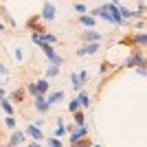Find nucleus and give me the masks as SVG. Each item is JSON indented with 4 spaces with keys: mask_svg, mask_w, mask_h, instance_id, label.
<instances>
[{
    "mask_svg": "<svg viewBox=\"0 0 147 147\" xmlns=\"http://www.w3.org/2000/svg\"><path fill=\"white\" fill-rule=\"evenodd\" d=\"M35 127H40V129H44V125H46V121H44V117H40V119H35V121H31Z\"/></svg>",
    "mask_w": 147,
    "mask_h": 147,
    "instance_id": "obj_37",
    "label": "nucleus"
},
{
    "mask_svg": "<svg viewBox=\"0 0 147 147\" xmlns=\"http://www.w3.org/2000/svg\"><path fill=\"white\" fill-rule=\"evenodd\" d=\"M134 29H136V31H145V18H141V20H136V24H134Z\"/></svg>",
    "mask_w": 147,
    "mask_h": 147,
    "instance_id": "obj_39",
    "label": "nucleus"
},
{
    "mask_svg": "<svg viewBox=\"0 0 147 147\" xmlns=\"http://www.w3.org/2000/svg\"><path fill=\"white\" fill-rule=\"evenodd\" d=\"M37 46H40V51L44 53V57H46V59H51L53 55H57V53H55V46H53V44H49V42H40Z\"/></svg>",
    "mask_w": 147,
    "mask_h": 147,
    "instance_id": "obj_19",
    "label": "nucleus"
},
{
    "mask_svg": "<svg viewBox=\"0 0 147 147\" xmlns=\"http://www.w3.org/2000/svg\"><path fill=\"white\" fill-rule=\"evenodd\" d=\"M31 42L37 46V44L42 42V33H35V31H31Z\"/></svg>",
    "mask_w": 147,
    "mask_h": 147,
    "instance_id": "obj_35",
    "label": "nucleus"
},
{
    "mask_svg": "<svg viewBox=\"0 0 147 147\" xmlns=\"http://www.w3.org/2000/svg\"><path fill=\"white\" fill-rule=\"evenodd\" d=\"M0 75H2V77H7V79H9V75H11V73H9V68H7L2 61H0Z\"/></svg>",
    "mask_w": 147,
    "mask_h": 147,
    "instance_id": "obj_40",
    "label": "nucleus"
},
{
    "mask_svg": "<svg viewBox=\"0 0 147 147\" xmlns=\"http://www.w3.org/2000/svg\"><path fill=\"white\" fill-rule=\"evenodd\" d=\"M134 11H138L141 16H145V11H147V0H138V2H136V9H134Z\"/></svg>",
    "mask_w": 147,
    "mask_h": 147,
    "instance_id": "obj_30",
    "label": "nucleus"
},
{
    "mask_svg": "<svg viewBox=\"0 0 147 147\" xmlns=\"http://www.w3.org/2000/svg\"><path fill=\"white\" fill-rule=\"evenodd\" d=\"M2 147H7V145H2Z\"/></svg>",
    "mask_w": 147,
    "mask_h": 147,
    "instance_id": "obj_45",
    "label": "nucleus"
},
{
    "mask_svg": "<svg viewBox=\"0 0 147 147\" xmlns=\"http://www.w3.org/2000/svg\"><path fill=\"white\" fill-rule=\"evenodd\" d=\"M73 125H75V127H81V125H86V112L81 110V108L73 112Z\"/></svg>",
    "mask_w": 147,
    "mask_h": 147,
    "instance_id": "obj_17",
    "label": "nucleus"
},
{
    "mask_svg": "<svg viewBox=\"0 0 147 147\" xmlns=\"http://www.w3.org/2000/svg\"><path fill=\"white\" fill-rule=\"evenodd\" d=\"M99 49H101V42H90V44H84L79 49L75 51V55L77 57H84V55H97Z\"/></svg>",
    "mask_w": 147,
    "mask_h": 147,
    "instance_id": "obj_5",
    "label": "nucleus"
},
{
    "mask_svg": "<svg viewBox=\"0 0 147 147\" xmlns=\"http://www.w3.org/2000/svg\"><path fill=\"white\" fill-rule=\"evenodd\" d=\"M103 37H105V35H103V33H101L99 29H84V31L79 33V40H81L84 44H90V42H101Z\"/></svg>",
    "mask_w": 147,
    "mask_h": 147,
    "instance_id": "obj_4",
    "label": "nucleus"
},
{
    "mask_svg": "<svg viewBox=\"0 0 147 147\" xmlns=\"http://www.w3.org/2000/svg\"><path fill=\"white\" fill-rule=\"evenodd\" d=\"M70 84H73V90H75V92H79V90H84V88H86V84L79 79V75H77V73H70Z\"/></svg>",
    "mask_w": 147,
    "mask_h": 147,
    "instance_id": "obj_21",
    "label": "nucleus"
},
{
    "mask_svg": "<svg viewBox=\"0 0 147 147\" xmlns=\"http://www.w3.org/2000/svg\"><path fill=\"white\" fill-rule=\"evenodd\" d=\"M84 136H90V129H88V125H81V127H75L70 134H68V143L73 141H79V138H84Z\"/></svg>",
    "mask_w": 147,
    "mask_h": 147,
    "instance_id": "obj_9",
    "label": "nucleus"
},
{
    "mask_svg": "<svg viewBox=\"0 0 147 147\" xmlns=\"http://www.w3.org/2000/svg\"><path fill=\"white\" fill-rule=\"evenodd\" d=\"M112 70V61H101V66H99V75H108Z\"/></svg>",
    "mask_w": 147,
    "mask_h": 147,
    "instance_id": "obj_29",
    "label": "nucleus"
},
{
    "mask_svg": "<svg viewBox=\"0 0 147 147\" xmlns=\"http://www.w3.org/2000/svg\"><path fill=\"white\" fill-rule=\"evenodd\" d=\"M136 66H147V57L141 46H134L129 51V55L125 57V61H123V68H136Z\"/></svg>",
    "mask_w": 147,
    "mask_h": 147,
    "instance_id": "obj_1",
    "label": "nucleus"
},
{
    "mask_svg": "<svg viewBox=\"0 0 147 147\" xmlns=\"http://www.w3.org/2000/svg\"><path fill=\"white\" fill-rule=\"evenodd\" d=\"M0 110H2L5 117H11V114H16V105L9 101V97H2L0 99Z\"/></svg>",
    "mask_w": 147,
    "mask_h": 147,
    "instance_id": "obj_14",
    "label": "nucleus"
},
{
    "mask_svg": "<svg viewBox=\"0 0 147 147\" xmlns=\"http://www.w3.org/2000/svg\"><path fill=\"white\" fill-rule=\"evenodd\" d=\"M77 101H79L81 110H86V108H90L92 99H90V94H88V92H86V88H84V90H79V92H77Z\"/></svg>",
    "mask_w": 147,
    "mask_h": 147,
    "instance_id": "obj_16",
    "label": "nucleus"
},
{
    "mask_svg": "<svg viewBox=\"0 0 147 147\" xmlns=\"http://www.w3.org/2000/svg\"><path fill=\"white\" fill-rule=\"evenodd\" d=\"M42 42H49V44L55 46V44L59 42V37H57L55 33H51V31H44V33H42Z\"/></svg>",
    "mask_w": 147,
    "mask_h": 147,
    "instance_id": "obj_25",
    "label": "nucleus"
},
{
    "mask_svg": "<svg viewBox=\"0 0 147 147\" xmlns=\"http://www.w3.org/2000/svg\"><path fill=\"white\" fill-rule=\"evenodd\" d=\"M79 108H81V105H79V101H77V97L68 101V112H70V114H73L75 110H79Z\"/></svg>",
    "mask_w": 147,
    "mask_h": 147,
    "instance_id": "obj_31",
    "label": "nucleus"
},
{
    "mask_svg": "<svg viewBox=\"0 0 147 147\" xmlns=\"http://www.w3.org/2000/svg\"><path fill=\"white\" fill-rule=\"evenodd\" d=\"M0 13H2V18H5V22H7V26H9V29H18V22L13 20L11 11H7V7H0Z\"/></svg>",
    "mask_w": 147,
    "mask_h": 147,
    "instance_id": "obj_18",
    "label": "nucleus"
},
{
    "mask_svg": "<svg viewBox=\"0 0 147 147\" xmlns=\"http://www.w3.org/2000/svg\"><path fill=\"white\" fill-rule=\"evenodd\" d=\"M49 64H55V66H64V57H61V55H53V57H51V59H49Z\"/></svg>",
    "mask_w": 147,
    "mask_h": 147,
    "instance_id": "obj_33",
    "label": "nucleus"
},
{
    "mask_svg": "<svg viewBox=\"0 0 147 147\" xmlns=\"http://www.w3.org/2000/svg\"><path fill=\"white\" fill-rule=\"evenodd\" d=\"M7 97H9V101H11V103H24L26 90H24V86H22V88H16V90H13L11 94H7Z\"/></svg>",
    "mask_w": 147,
    "mask_h": 147,
    "instance_id": "obj_11",
    "label": "nucleus"
},
{
    "mask_svg": "<svg viewBox=\"0 0 147 147\" xmlns=\"http://www.w3.org/2000/svg\"><path fill=\"white\" fill-rule=\"evenodd\" d=\"M73 9H75V13H88V7H86V2H81V0H75V5H73Z\"/></svg>",
    "mask_w": 147,
    "mask_h": 147,
    "instance_id": "obj_28",
    "label": "nucleus"
},
{
    "mask_svg": "<svg viewBox=\"0 0 147 147\" xmlns=\"http://www.w3.org/2000/svg\"><path fill=\"white\" fill-rule=\"evenodd\" d=\"M64 97H66V92H64V90H53V92H49V94H46V101H49V105L53 108L55 103H61V101H64Z\"/></svg>",
    "mask_w": 147,
    "mask_h": 147,
    "instance_id": "obj_12",
    "label": "nucleus"
},
{
    "mask_svg": "<svg viewBox=\"0 0 147 147\" xmlns=\"http://www.w3.org/2000/svg\"><path fill=\"white\" fill-rule=\"evenodd\" d=\"M44 77H46V79L59 77V66H55V64H49V66H46V70H44Z\"/></svg>",
    "mask_w": 147,
    "mask_h": 147,
    "instance_id": "obj_22",
    "label": "nucleus"
},
{
    "mask_svg": "<svg viewBox=\"0 0 147 147\" xmlns=\"http://www.w3.org/2000/svg\"><path fill=\"white\" fill-rule=\"evenodd\" d=\"M33 108H35V112L40 114V117H44V114L51 110V105H49V101H46V97H42V94L33 97Z\"/></svg>",
    "mask_w": 147,
    "mask_h": 147,
    "instance_id": "obj_6",
    "label": "nucleus"
},
{
    "mask_svg": "<svg viewBox=\"0 0 147 147\" xmlns=\"http://www.w3.org/2000/svg\"><path fill=\"white\" fill-rule=\"evenodd\" d=\"M2 97H7V88L5 86H0V99H2Z\"/></svg>",
    "mask_w": 147,
    "mask_h": 147,
    "instance_id": "obj_42",
    "label": "nucleus"
},
{
    "mask_svg": "<svg viewBox=\"0 0 147 147\" xmlns=\"http://www.w3.org/2000/svg\"><path fill=\"white\" fill-rule=\"evenodd\" d=\"M33 84H35L37 92H40L42 97H46V94L51 92V84H49V79H46V77H40V79H37V81H33Z\"/></svg>",
    "mask_w": 147,
    "mask_h": 147,
    "instance_id": "obj_15",
    "label": "nucleus"
},
{
    "mask_svg": "<svg viewBox=\"0 0 147 147\" xmlns=\"http://www.w3.org/2000/svg\"><path fill=\"white\" fill-rule=\"evenodd\" d=\"M24 138H26V134H24V129H13L11 132V136H9V141H7V147H20L22 143H24Z\"/></svg>",
    "mask_w": 147,
    "mask_h": 147,
    "instance_id": "obj_7",
    "label": "nucleus"
},
{
    "mask_svg": "<svg viewBox=\"0 0 147 147\" xmlns=\"http://www.w3.org/2000/svg\"><path fill=\"white\" fill-rule=\"evenodd\" d=\"M134 70H136V75H138V77H147V66H136Z\"/></svg>",
    "mask_w": 147,
    "mask_h": 147,
    "instance_id": "obj_36",
    "label": "nucleus"
},
{
    "mask_svg": "<svg viewBox=\"0 0 147 147\" xmlns=\"http://www.w3.org/2000/svg\"><path fill=\"white\" fill-rule=\"evenodd\" d=\"M105 9L110 11V24H114V26H119V29H123V26H127L129 22H125V20L121 18V13H119V9H117V0H112V2H105Z\"/></svg>",
    "mask_w": 147,
    "mask_h": 147,
    "instance_id": "obj_2",
    "label": "nucleus"
},
{
    "mask_svg": "<svg viewBox=\"0 0 147 147\" xmlns=\"http://www.w3.org/2000/svg\"><path fill=\"white\" fill-rule=\"evenodd\" d=\"M94 141H90V136H84V138H79V141H73L68 143V147H90Z\"/></svg>",
    "mask_w": 147,
    "mask_h": 147,
    "instance_id": "obj_24",
    "label": "nucleus"
},
{
    "mask_svg": "<svg viewBox=\"0 0 147 147\" xmlns=\"http://www.w3.org/2000/svg\"><path fill=\"white\" fill-rule=\"evenodd\" d=\"M40 20H42L44 24H49V22H55L57 20V7L51 2V0H46L42 5V13H40Z\"/></svg>",
    "mask_w": 147,
    "mask_h": 147,
    "instance_id": "obj_3",
    "label": "nucleus"
},
{
    "mask_svg": "<svg viewBox=\"0 0 147 147\" xmlns=\"http://www.w3.org/2000/svg\"><path fill=\"white\" fill-rule=\"evenodd\" d=\"M40 22H42V20H40V13H35V16H31V18H29V20L24 22V26H26L29 31H35Z\"/></svg>",
    "mask_w": 147,
    "mask_h": 147,
    "instance_id": "obj_23",
    "label": "nucleus"
},
{
    "mask_svg": "<svg viewBox=\"0 0 147 147\" xmlns=\"http://www.w3.org/2000/svg\"><path fill=\"white\" fill-rule=\"evenodd\" d=\"M24 90H26V94H31V97H37V94H40V92H37V88H35V84H26Z\"/></svg>",
    "mask_w": 147,
    "mask_h": 147,
    "instance_id": "obj_32",
    "label": "nucleus"
},
{
    "mask_svg": "<svg viewBox=\"0 0 147 147\" xmlns=\"http://www.w3.org/2000/svg\"><path fill=\"white\" fill-rule=\"evenodd\" d=\"M77 75H79V79L84 81V84H86V81L90 79V73H88V70H79V73H77Z\"/></svg>",
    "mask_w": 147,
    "mask_h": 147,
    "instance_id": "obj_38",
    "label": "nucleus"
},
{
    "mask_svg": "<svg viewBox=\"0 0 147 147\" xmlns=\"http://www.w3.org/2000/svg\"><path fill=\"white\" fill-rule=\"evenodd\" d=\"M132 42H134V46H147V31H134V33H132Z\"/></svg>",
    "mask_w": 147,
    "mask_h": 147,
    "instance_id": "obj_13",
    "label": "nucleus"
},
{
    "mask_svg": "<svg viewBox=\"0 0 147 147\" xmlns=\"http://www.w3.org/2000/svg\"><path fill=\"white\" fill-rule=\"evenodd\" d=\"M90 147H101V145H99V143H92V145Z\"/></svg>",
    "mask_w": 147,
    "mask_h": 147,
    "instance_id": "obj_43",
    "label": "nucleus"
},
{
    "mask_svg": "<svg viewBox=\"0 0 147 147\" xmlns=\"http://www.w3.org/2000/svg\"><path fill=\"white\" fill-rule=\"evenodd\" d=\"M24 134L29 136V138H33V141H37V143H44V129L35 127L33 123H29V125L24 127Z\"/></svg>",
    "mask_w": 147,
    "mask_h": 147,
    "instance_id": "obj_8",
    "label": "nucleus"
},
{
    "mask_svg": "<svg viewBox=\"0 0 147 147\" xmlns=\"http://www.w3.org/2000/svg\"><path fill=\"white\" fill-rule=\"evenodd\" d=\"M0 117H2V110H0Z\"/></svg>",
    "mask_w": 147,
    "mask_h": 147,
    "instance_id": "obj_44",
    "label": "nucleus"
},
{
    "mask_svg": "<svg viewBox=\"0 0 147 147\" xmlns=\"http://www.w3.org/2000/svg\"><path fill=\"white\" fill-rule=\"evenodd\" d=\"M24 147H42V143H37V141H33V143H29V145H24Z\"/></svg>",
    "mask_w": 147,
    "mask_h": 147,
    "instance_id": "obj_41",
    "label": "nucleus"
},
{
    "mask_svg": "<svg viewBox=\"0 0 147 147\" xmlns=\"http://www.w3.org/2000/svg\"><path fill=\"white\" fill-rule=\"evenodd\" d=\"M53 136H55V138H64V136H66V125H64V119H57V121H55Z\"/></svg>",
    "mask_w": 147,
    "mask_h": 147,
    "instance_id": "obj_20",
    "label": "nucleus"
},
{
    "mask_svg": "<svg viewBox=\"0 0 147 147\" xmlns=\"http://www.w3.org/2000/svg\"><path fill=\"white\" fill-rule=\"evenodd\" d=\"M77 22H79L84 29H97V22H99V20H97V18H92L90 13H81L79 18H77Z\"/></svg>",
    "mask_w": 147,
    "mask_h": 147,
    "instance_id": "obj_10",
    "label": "nucleus"
},
{
    "mask_svg": "<svg viewBox=\"0 0 147 147\" xmlns=\"http://www.w3.org/2000/svg\"><path fill=\"white\" fill-rule=\"evenodd\" d=\"M46 147H64V141L61 138H55V136H49V138H44Z\"/></svg>",
    "mask_w": 147,
    "mask_h": 147,
    "instance_id": "obj_26",
    "label": "nucleus"
},
{
    "mask_svg": "<svg viewBox=\"0 0 147 147\" xmlns=\"http://www.w3.org/2000/svg\"><path fill=\"white\" fill-rule=\"evenodd\" d=\"M5 127L9 129V132H13V129L18 127V121H16V117H13V114H11V117H5Z\"/></svg>",
    "mask_w": 147,
    "mask_h": 147,
    "instance_id": "obj_27",
    "label": "nucleus"
},
{
    "mask_svg": "<svg viewBox=\"0 0 147 147\" xmlns=\"http://www.w3.org/2000/svg\"><path fill=\"white\" fill-rule=\"evenodd\" d=\"M13 59L18 61V64H20V61H22V59H24V51L20 49V46H18V49H16V51H13Z\"/></svg>",
    "mask_w": 147,
    "mask_h": 147,
    "instance_id": "obj_34",
    "label": "nucleus"
}]
</instances>
